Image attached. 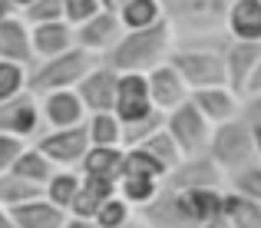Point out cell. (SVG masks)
<instances>
[{
  "label": "cell",
  "instance_id": "cell-39",
  "mask_svg": "<svg viewBox=\"0 0 261 228\" xmlns=\"http://www.w3.org/2000/svg\"><path fill=\"white\" fill-rule=\"evenodd\" d=\"M245 116L255 119V122H261V93L251 96V99H245Z\"/></svg>",
  "mask_w": 261,
  "mask_h": 228
},
{
  "label": "cell",
  "instance_id": "cell-1",
  "mask_svg": "<svg viewBox=\"0 0 261 228\" xmlns=\"http://www.w3.org/2000/svg\"><path fill=\"white\" fill-rule=\"evenodd\" d=\"M175 50V33L166 20H155L152 27L126 30L116 46L102 57V63L113 66L116 73H149L159 63H166L169 53Z\"/></svg>",
  "mask_w": 261,
  "mask_h": 228
},
{
  "label": "cell",
  "instance_id": "cell-45",
  "mask_svg": "<svg viewBox=\"0 0 261 228\" xmlns=\"http://www.w3.org/2000/svg\"><path fill=\"white\" fill-rule=\"evenodd\" d=\"M10 13H17L13 0H0V17H10Z\"/></svg>",
  "mask_w": 261,
  "mask_h": 228
},
{
  "label": "cell",
  "instance_id": "cell-24",
  "mask_svg": "<svg viewBox=\"0 0 261 228\" xmlns=\"http://www.w3.org/2000/svg\"><path fill=\"white\" fill-rule=\"evenodd\" d=\"M222 215L231 222V228H261V205L255 198H245L231 189H225Z\"/></svg>",
  "mask_w": 261,
  "mask_h": 228
},
{
  "label": "cell",
  "instance_id": "cell-47",
  "mask_svg": "<svg viewBox=\"0 0 261 228\" xmlns=\"http://www.w3.org/2000/svg\"><path fill=\"white\" fill-rule=\"evenodd\" d=\"M27 4H33V0H13V7H17V13H20V10H23V7H27Z\"/></svg>",
  "mask_w": 261,
  "mask_h": 228
},
{
  "label": "cell",
  "instance_id": "cell-21",
  "mask_svg": "<svg viewBox=\"0 0 261 228\" xmlns=\"http://www.w3.org/2000/svg\"><path fill=\"white\" fill-rule=\"evenodd\" d=\"M109 195H116V182L83 175V182H80V192H76V198H73V205H70V212H66V215L93 218V215H96V209H99V205L106 202Z\"/></svg>",
  "mask_w": 261,
  "mask_h": 228
},
{
  "label": "cell",
  "instance_id": "cell-36",
  "mask_svg": "<svg viewBox=\"0 0 261 228\" xmlns=\"http://www.w3.org/2000/svg\"><path fill=\"white\" fill-rule=\"evenodd\" d=\"M99 0H63V20L73 27H80L83 20H89L93 13H99Z\"/></svg>",
  "mask_w": 261,
  "mask_h": 228
},
{
  "label": "cell",
  "instance_id": "cell-48",
  "mask_svg": "<svg viewBox=\"0 0 261 228\" xmlns=\"http://www.w3.org/2000/svg\"><path fill=\"white\" fill-rule=\"evenodd\" d=\"M119 4H126V0H116V7H119Z\"/></svg>",
  "mask_w": 261,
  "mask_h": 228
},
{
  "label": "cell",
  "instance_id": "cell-17",
  "mask_svg": "<svg viewBox=\"0 0 261 228\" xmlns=\"http://www.w3.org/2000/svg\"><path fill=\"white\" fill-rule=\"evenodd\" d=\"M225 33L228 40L261 43V0H231L225 13Z\"/></svg>",
  "mask_w": 261,
  "mask_h": 228
},
{
  "label": "cell",
  "instance_id": "cell-3",
  "mask_svg": "<svg viewBox=\"0 0 261 228\" xmlns=\"http://www.w3.org/2000/svg\"><path fill=\"white\" fill-rule=\"evenodd\" d=\"M225 43H175V50L169 53V63L175 66V73L185 80L192 93L208 86H228Z\"/></svg>",
  "mask_w": 261,
  "mask_h": 228
},
{
  "label": "cell",
  "instance_id": "cell-11",
  "mask_svg": "<svg viewBox=\"0 0 261 228\" xmlns=\"http://www.w3.org/2000/svg\"><path fill=\"white\" fill-rule=\"evenodd\" d=\"M116 83H119V73H116L113 66H106L102 60L76 83V96L83 99L86 116L89 113H109V109H113V103H116Z\"/></svg>",
  "mask_w": 261,
  "mask_h": 228
},
{
  "label": "cell",
  "instance_id": "cell-29",
  "mask_svg": "<svg viewBox=\"0 0 261 228\" xmlns=\"http://www.w3.org/2000/svg\"><path fill=\"white\" fill-rule=\"evenodd\" d=\"M139 146L146 149V152H152V156H155V159H159V162H162V165L169 169V175H172V172L178 169V165H182V159H185L182 152H178L175 139H172V136L166 133V126H162V129H155V133L149 136V139H142Z\"/></svg>",
  "mask_w": 261,
  "mask_h": 228
},
{
  "label": "cell",
  "instance_id": "cell-8",
  "mask_svg": "<svg viewBox=\"0 0 261 228\" xmlns=\"http://www.w3.org/2000/svg\"><path fill=\"white\" fill-rule=\"evenodd\" d=\"M43 113H40V96L23 89V93L10 96L0 103V133L20 136V139H37L43 133Z\"/></svg>",
  "mask_w": 261,
  "mask_h": 228
},
{
  "label": "cell",
  "instance_id": "cell-2",
  "mask_svg": "<svg viewBox=\"0 0 261 228\" xmlns=\"http://www.w3.org/2000/svg\"><path fill=\"white\" fill-rule=\"evenodd\" d=\"M231 0H159L162 20L172 27L175 43H225V13Z\"/></svg>",
  "mask_w": 261,
  "mask_h": 228
},
{
  "label": "cell",
  "instance_id": "cell-25",
  "mask_svg": "<svg viewBox=\"0 0 261 228\" xmlns=\"http://www.w3.org/2000/svg\"><path fill=\"white\" fill-rule=\"evenodd\" d=\"M53 169H57V165H53V162H50V159H46L37 146H30V142H27V149L17 156V162L10 165L13 175H20V179H27V182L40 185V189H43L46 179L53 175Z\"/></svg>",
  "mask_w": 261,
  "mask_h": 228
},
{
  "label": "cell",
  "instance_id": "cell-42",
  "mask_svg": "<svg viewBox=\"0 0 261 228\" xmlns=\"http://www.w3.org/2000/svg\"><path fill=\"white\" fill-rule=\"evenodd\" d=\"M122 228H155V225L149 222V218H139V215H133V218H129V222L122 225Z\"/></svg>",
  "mask_w": 261,
  "mask_h": 228
},
{
  "label": "cell",
  "instance_id": "cell-33",
  "mask_svg": "<svg viewBox=\"0 0 261 228\" xmlns=\"http://www.w3.org/2000/svg\"><path fill=\"white\" fill-rule=\"evenodd\" d=\"M27 80H30V66L10 63V60H0V103L10 99V96L23 93Z\"/></svg>",
  "mask_w": 261,
  "mask_h": 228
},
{
  "label": "cell",
  "instance_id": "cell-43",
  "mask_svg": "<svg viewBox=\"0 0 261 228\" xmlns=\"http://www.w3.org/2000/svg\"><path fill=\"white\" fill-rule=\"evenodd\" d=\"M0 228H17V222L10 218V209H4V205H0Z\"/></svg>",
  "mask_w": 261,
  "mask_h": 228
},
{
  "label": "cell",
  "instance_id": "cell-5",
  "mask_svg": "<svg viewBox=\"0 0 261 228\" xmlns=\"http://www.w3.org/2000/svg\"><path fill=\"white\" fill-rule=\"evenodd\" d=\"M205 156L218 165L225 179L235 175L238 169L258 162V149H255V133H251V119L238 116L228 119L222 126H212V139H208V152Z\"/></svg>",
  "mask_w": 261,
  "mask_h": 228
},
{
  "label": "cell",
  "instance_id": "cell-41",
  "mask_svg": "<svg viewBox=\"0 0 261 228\" xmlns=\"http://www.w3.org/2000/svg\"><path fill=\"white\" fill-rule=\"evenodd\" d=\"M198 228H231V222L225 215H215V218H208V222H202Z\"/></svg>",
  "mask_w": 261,
  "mask_h": 228
},
{
  "label": "cell",
  "instance_id": "cell-32",
  "mask_svg": "<svg viewBox=\"0 0 261 228\" xmlns=\"http://www.w3.org/2000/svg\"><path fill=\"white\" fill-rule=\"evenodd\" d=\"M228 189L245 198H255L261 205V162H251L245 169H238L235 175H228Z\"/></svg>",
  "mask_w": 261,
  "mask_h": 228
},
{
  "label": "cell",
  "instance_id": "cell-44",
  "mask_svg": "<svg viewBox=\"0 0 261 228\" xmlns=\"http://www.w3.org/2000/svg\"><path fill=\"white\" fill-rule=\"evenodd\" d=\"M251 133H255V149H258V162H261V122L251 119Z\"/></svg>",
  "mask_w": 261,
  "mask_h": 228
},
{
  "label": "cell",
  "instance_id": "cell-27",
  "mask_svg": "<svg viewBox=\"0 0 261 228\" xmlns=\"http://www.w3.org/2000/svg\"><path fill=\"white\" fill-rule=\"evenodd\" d=\"M116 17L126 30H139V27H152L155 20H162L159 0H126L116 7Z\"/></svg>",
  "mask_w": 261,
  "mask_h": 228
},
{
  "label": "cell",
  "instance_id": "cell-30",
  "mask_svg": "<svg viewBox=\"0 0 261 228\" xmlns=\"http://www.w3.org/2000/svg\"><path fill=\"white\" fill-rule=\"evenodd\" d=\"M136 215V209L126 202V198L116 192V195H109L106 202L96 209V215H93V222H96V228H122L129 222V218Z\"/></svg>",
  "mask_w": 261,
  "mask_h": 228
},
{
  "label": "cell",
  "instance_id": "cell-22",
  "mask_svg": "<svg viewBox=\"0 0 261 228\" xmlns=\"http://www.w3.org/2000/svg\"><path fill=\"white\" fill-rule=\"evenodd\" d=\"M116 192H119L133 209H149V205L159 198L162 182L159 179H149V175H136V172H122L119 182H116Z\"/></svg>",
  "mask_w": 261,
  "mask_h": 228
},
{
  "label": "cell",
  "instance_id": "cell-23",
  "mask_svg": "<svg viewBox=\"0 0 261 228\" xmlns=\"http://www.w3.org/2000/svg\"><path fill=\"white\" fill-rule=\"evenodd\" d=\"M80 182H83L80 169H53V175L46 179V185H43V195L50 198L57 209L70 212L73 198H76V192H80Z\"/></svg>",
  "mask_w": 261,
  "mask_h": 228
},
{
  "label": "cell",
  "instance_id": "cell-20",
  "mask_svg": "<svg viewBox=\"0 0 261 228\" xmlns=\"http://www.w3.org/2000/svg\"><path fill=\"white\" fill-rule=\"evenodd\" d=\"M10 218L17 222V228H63L66 212L57 209L46 195H37V198H30V202L13 205Z\"/></svg>",
  "mask_w": 261,
  "mask_h": 228
},
{
  "label": "cell",
  "instance_id": "cell-6",
  "mask_svg": "<svg viewBox=\"0 0 261 228\" xmlns=\"http://www.w3.org/2000/svg\"><path fill=\"white\" fill-rule=\"evenodd\" d=\"M162 126H166V133L175 139V146L185 159H195V156H205V152H208L212 122L198 113V106L192 99H185L182 106L169 109Z\"/></svg>",
  "mask_w": 261,
  "mask_h": 228
},
{
  "label": "cell",
  "instance_id": "cell-16",
  "mask_svg": "<svg viewBox=\"0 0 261 228\" xmlns=\"http://www.w3.org/2000/svg\"><path fill=\"white\" fill-rule=\"evenodd\" d=\"M258 60H261V43H248V40H228L225 43V73H228L231 93L238 96L245 93V83L258 66Z\"/></svg>",
  "mask_w": 261,
  "mask_h": 228
},
{
  "label": "cell",
  "instance_id": "cell-35",
  "mask_svg": "<svg viewBox=\"0 0 261 228\" xmlns=\"http://www.w3.org/2000/svg\"><path fill=\"white\" fill-rule=\"evenodd\" d=\"M20 17L30 27L37 23H50V20H63V0H33L20 10Z\"/></svg>",
  "mask_w": 261,
  "mask_h": 228
},
{
  "label": "cell",
  "instance_id": "cell-46",
  "mask_svg": "<svg viewBox=\"0 0 261 228\" xmlns=\"http://www.w3.org/2000/svg\"><path fill=\"white\" fill-rule=\"evenodd\" d=\"M99 7L102 10H116V0H99Z\"/></svg>",
  "mask_w": 261,
  "mask_h": 228
},
{
  "label": "cell",
  "instance_id": "cell-31",
  "mask_svg": "<svg viewBox=\"0 0 261 228\" xmlns=\"http://www.w3.org/2000/svg\"><path fill=\"white\" fill-rule=\"evenodd\" d=\"M122 172L149 175V179H159V182H166V179H169V169L152 156V152L142 149V146H129V149H126V169H122Z\"/></svg>",
  "mask_w": 261,
  "mask_h": 228
},
{
  "label": "cell",
  "instance_id": "cell-10",
  "mask_svg": "<svg viewBox=\"0 0 261 228\" xmlns=\"http://www.w3.org/2000/svg\"><path fill=\"white\" fill-rule=\"evenodd\" d=\"M126 33V27L119 23V17H116V10H99L93 13L89 20H83L80 27H73V37H76V46H83V50L96 53V57H106L109 50L116 46V40Z\"/></svg>",
  "mask_w": 261,
  "mask_h": 228
},
{
  "label": "cell",
  "instance_id": "cell-7",
  "mask_svg": "<svg viewBox=\"0 0 261 228\" xmlns=\"http://www.w3.org/2000/svg\"><path fill=\"white\" fill-rule=\"evenodd\" d=\"M33 146L43 152L57 169H80L86 149H89V136L86 126H66V129H43V133L33 139Z\"/></svg>",
  "mask_w": 261,
  "mask_h": 228
},
{
  "label": "cell",
  "instance_id": "cell-18",
  "mask_svg": "<svg viewBox=\"0 0 261 228\" xmlns=\"http://www.w3.org/2000/svg\"><path fill=\"white\" fill-rule=\"evenodd\" d=\"M30 43H33V57H37V60L66 53L70 46H76L73 23H66V20H50V23L30 27Z\"/></svg>",
  "mask_w": 261,
  "mask_h": 228
},
{
  "label": "cell",
  "instance_id": "cell-13",
  "mask_svg": "<svg viewBox=\"0 0 261 228\" xmlns=\"http://www.w3.org/2000/svg\"><path fill=\"white\" fill-rule=\"evenodd\" d=\"M40 113L46 129H66L86 122V106L76 96V89H53L40 96Z\"/></svg>",
  "mask_w": 261,
  "mask_h": 228
},
{
  "label": "cell",
  "instance_id": "cell-19",
  "mask_svg": "<svg viewBox=\"0 0 261 228\" xmlns=\"http://www.w3.org/2000/svg\"><path fill=\"white\" fill-rule=\"evenodd\" d=\"M122 169H126V149L122 146H89L83 162H80V175L106 179V182H119Z\"/></svg>",
  "mask_w": 261,
  "mask_h": 228
},
{
  "label": "cell",
  "instance_id": "cell-9",
  "mask_svg": "<svg viewBox=\"0 0 261 228\" xmlns=\"http://www.w3.org/2000/svg\"><path fill=\"white\" fill-rule=\"evenodd\" d=\"M113 113L119 116L122 126H129V122H139V119H146V116H152V113H155L152 99H149L146 73H119Z\"/></svg>",
  "mask_w": 261,
  "mask_h": 228
},
{
  "label": "cell",
  "instance_id": "cell-4",
  "mask_svg": "<svg viewBox=\"0 0 261 228\" xmlns=\"http://www.w3.org/2000/svg\"><path fill=\"white\" fill-rule=\"evenodd\" d=\"M96 63H99V57L83 50V46H70L66 53H57V57L33 60L27 89L37 93V96L53 93V89H76V83L83 80Z\"/></svg>",
  "mask_w": 261,
  "mask_h": 228
},
{
  "label": "cell",
  "instance_id": "cell-12",
  "mask_svg": "<svg viewBox=\"0 0 261 228\" xmlns=\"http://www.w3.org/2000/svg\"><path fill=\"white\" fill-rule=\"evenodd\" d=\"M146 83H149V99H152V106L159 109V113H169V109L182 106V103L192 96V89L185 86V80L175 73V66L169 63V60L159 63L155 70H149Z\"/></svg>",
  "mask_w": 261,
  "mask_h": 228
},
{
  "label": "cell",
  "instance_id": "cell-38",
  "mask_svg": "<svg viewBox=\"0 0 261 228\" xmlns=\"http://www.w3.org/2000/svg\"><path fill=\"white\" fill-rule=\"evenodd\" d=\"M261 93V60H258V66L251 70L248 76V83H245V93H242V99H251V96H258Z\"/></svg>",
  "mask_w": 261,
  "mask_h": 228
},
{
  "label": "cell",
  "instance_id": "cell-28",
  "mask_svg": "<svg viewBox=\"0 0 261 228\" xmlns=\"http://www.w3.org/2000/svg\"><path fill=\"white\" fill-rule=\"evenodd\" d=\"M37 195H43L40 185L13 175V172H0V205H4V209H13V205H20V202H30V198H37Z\"/></svg>",
  "mask_w": 261,
  "mask_h": 228
},
{
  "label": "cell",
  "instance_id": "cell-37",
  "mask_svg": "<svg viewBox=\"0 0 261 228\" xmlns=\"http://www.w3.org/2000/svg\"><path fill=\"white\" fill-rule=\"evenodd\" d=\"M27 149V139L10 133H0V172H10V165L17 162V156Z\"/></svg>",
  "mask_w": 261,
  "mask_h": 228
},
{
  "label": "cell",
  "instance_id": "cell-15",
  "mask_svg": "<svg viewBox=\"0 0 261 228\" xmlns=\"http://www.w3.org/2000/svg\"><path fill=\"white\" fill-rule=\"evenodd\" d=\"M0 60H10L20 66H33V43H30V23L20 13L0 17Z\"/></svg>",
  "mask_w": 261,
  "mask_h": 228
},
{
  "label": "cell",
  "instance_id": "cell-14",
  "mask_svg": "<svg viewBox=\"0 0 261 228\" xmlns=\"http://www.w3.org/2000/svg\"><path fill=\"white\" fill-rule=\"evenodd\" d=\"M198 106V113L212 122V126H222L228 119L245 116V99L238 93H231V86H208V89H195L189 96Z\"/></svg>",
  "mask_w": 261,
  "mask_h": 228
},
{
  "label": "cell",
  "instance_id": "cell-26",
  "mask_svg": "<svg viewBox=\"0 0 261 228\" xmlns=\"http://www.w3.org/2000/svg\"><path fill=\"white\" fill-rule=\"evenodd\" d=\"M83 126L89 136V146H122V122L113 109L109 113H89Z\"/></svg>",
  "mask_w": 261,
  "mask_h": 228
},
{
  "label": "cell",
  "instance_id": "cell-40",
  "mask_svg": "<svg viewBox=\"0 0 261 228\" xmlns=\"http://www.w3.org/2000/svg\"><path fill=\"white\" fill-rule=\"evenodd\" d=\"M63 228H96V222H93V218H76V215H66Z\"/></svg>",
  "mask_w": 261,
  "mask_h": 228
},
{
  "label": "cell",
  "instance_id": "cell-34",
  "mask_svg": "<svg viewBox=\"0 0 261 228\" xmlns=\"http://www.w3.org/2000/svg\"><path fill=\"white\" fill-rule=\"evenodd\" d=\"M162 122H166V113H159V109H155L152 116H146V119L122 126V149L139 146V142H142V139H149V136H152L155 129H162Z\"/></svg>",
  "mask_w": 261,
  "mask_h": 228
}]
</instances>
